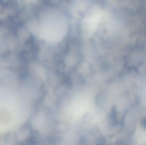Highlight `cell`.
Returning <instances> with one entry per match:
<instances>
[{"mask_svg":"<svg viewBox=\"0 0 146 145\" xmlns=\"http://www.w3.org/2000/svg\"><path fill=\"white\" fill-rule=\"evenodd\" d=\"M142 122V124L143 125V127L146 128V118H144V119H143Z\"/></svg>","mask_w":146,"mask_h":145,"instance_id":"obj_1","label":"cell"}]
</instances>
